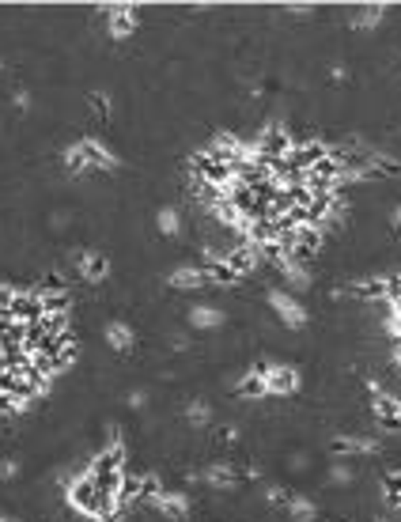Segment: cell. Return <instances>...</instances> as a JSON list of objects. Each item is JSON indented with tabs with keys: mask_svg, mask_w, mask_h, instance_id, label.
Masks as SVG:
<instances>
[{
	"mask_svg": "<svg viewBox=\"0 0 401 522\" xmlns=\"http://www.w3.org/2000/svg\"><path fill=\"white\" fill-rule=\"evenodd\" d=\"M261 379H265V394H269V397H276V394L288 397V394L299 390V371L288 367V363H265Z\"/></svg>",
	"mask_w": 401,
	"mask_h": 522,
	"instance_id": "6da1fadb",
	"label": "cell"
},
{
	"mask_svg": "<svg viewBox=\"0 0 401 522\" xmlns=\"http://www.w3.org/2000/svg\"><path fill=\"white\" fill-rule=\"evenodd\" d=\"M269 307L276 310V318H281L288 330H303V325H307V318H311V314L303 310L299 299H291L288 291H276V288L269 291Z\"/></svg>",
	"mask_w": 401,
	"mask_h": 522,
	"instance_id": "7a4b0ae2",
	"label": "cell"
},
{
	"mask_svg": "<svg viewBox=\"0 0 401 522\" xmlns=\"http://www.w3.org/2000/svg\"><path fill=\"white\" fill-rule=\"evenodd\" d=\"M152 507H155V511H163L171 522H178V518H186L189 500H186V496H178V492H152Z\"/></svg>",
	"mask_w": 401,
	"mask_h": 522,
	"instance_id": "3957f363",
	"label": "cell"
},
{
	"mask_svg": "<svg viewBox=\"0 0 401 522\" xmlns=\"http://www.w3.org/2000/svg\"><path fill=\"white\" fill-rule=\"evenodd\" d=\"M212 281V273L209 269H204V265H193V269H189V265H182V269H175L171 273V288H182V291H193V288H204V284H209Z\"/></svg>",
	"mask_w": 401,
	"mask_h": 522,
	"instance_id": "277c9868",
	"label": "cell"
},
{
	"mask_svg": "<svg viewBox=\"0 0 401 522\" xmlns=\"http://www.w3.org/2000/svg\"><path fill=\"white\" fill-rule=\"evenodd\" d=\"M106 23H110L114 38H129L132 27H137V11H132V8H110V11H106Z\"/></svg>",
	"mask_w": 401,
	"mask_h": 522,
	"instance_id": "5b68a950",
	"label": "cell"
},
{
	"mask_svg": "<svg viewBox=\"0 0 401 522\" xmlns=\"http://www.w3.org/2000/svg\"><path fill=\"white\" fill-rule=\"evenodd\" d=\"M103 337H106V345H110L114 352H129V348H132V341H137V337H132V330H129L125 322H106Z\"/></svg>",
	"mask_w": 401,
	"mask_h": 522,
	"instance_id": "8992f818",
	"label": "cell"
},
{
	"mask_svg": "<svg viewBox=\"0 0 401 522\" xmlns=\"http://www.w3.org/2000/svg\"><path fill=\"white\" fill-rule=\"evenodd\" d=\"M220 322H224V310L209 307V303H201V307L189 310V325H193V330H216Z\"/></svg>",
	"mask_w": 401,
	"mask_h": 522,
	"instance_id": "52a82bcc",
	"label": "cell"
},
{
	"mask_svg": "<svg viewBox=\"0 0 401 522\" xmlns=\"http://www.w3.org/2000/svg\"><path fill=\"white\" fill-rule=\"evenodd\" d=\"M80 273L88 276V281H103V276L110 273V261H106L103 254H80Z\"/></svg>",
	"mask_w": 401,
	"mask_h": 522,
	"instance_id": "ba28073f",
	"label": "cell"
},
{
	"mask_svg": "<svg viewBox=\"0 0 401 522\" xmlns=\"http://www.w3.org/2000/svg\"><path fill=\"white\" fill-rule=\"evenodd\" d=\"M155 227H160V235L175 239V235L182 231V216H178V209H160V216H155Z\"/></svg>",
	"mask_w": 401,
	"mask_h": 522,
	"instance_id": "9c48e42d",
	"label": "cell"
},
{
	"mask_svg": "<svg viewBox=\"0 0 401 522\" xmlns=\"http://www.w3.org/2000/svg\"><path fill=\"white\" fill-rule=\"evenodd\" d=\"M288 515L296 518V522H311L314 518V503L311 500H303V496H288Z\"/></svg>",
	"mask_w": 401,
	"mask_h": 522,
	"instance_id": "30bf717a",
	"label": "cell"
},
{
	"mask_svg": "<svg viewBox=\"0 0 401 522\" xmlns=\"http://www.w3.org/2000/svg\"><path fill=\"white\" fill-rule=\"evenodd\" d=\"M379 19H382V8L371 4V8H360L356 16H352V27H375Z\"/></svg>",
	"mask_w": 401,
	"mask_h": 522,
	"instance_id": "8fae6325",
	"label": "cell"
},
{
	"mask_svg": "<svg viewBox=\"0 0 401 522\" xmlns=\"http://www.w3.org/2000/svg\"><path fill=\"white\" fill-rule=\"evenodd\" d=\"M186 417H189V424H197V428H204V424L212 420V409L204 405V402H189V409H186Z\"/></svg>",
	"mask_w": 401,
	"mask_h": 522,
	"instance_id": "7c38bea8",
	"label": "cell"
},
{
	"mask_svg": "<svg viewBox=\"0 0 401 522\" xmlns=\"http://www.w3.org/2000/svg\"><path fill=\"white\" fill-rule=\"evenodd\" d=\"M330 481H333V484H352V469H348L345 462H337V466L330 469Z\"/></svg>",
	"mask_w": 401,
	"mask_h": 522,
	"instance_id": "4fadbf2b",
	"label": "cell"
},
{
	"mask_svg": "<svg viewBox=\"0 0 401 522\" xmlns=\"http://www.w3.org/2000/svg\"><path fill=\"white\" fill-rule=\"evenodd\" d=\"M19 473V462L16 458H0V481H11Z\"/></svg>",
	"mask_w": 401,
	"mask_h": 522,
	"instance_id": "5bb4252c",
	"label": "cell"
},
{
	"mask_svg": "<svg viewBox=\"0 0 401 522\" xmlns=\"http://www.w3.org/2000/svg\"><path fill=\"white\" fill-rule=\"evenodd\" d=\"M144 397H148L144 390H132V394H129V405H132V409H140V405H144Z\"/></svg>",
	"mask_w": 401,
	"mask_h": 522,
	"instance_id": "9a60e30c",
	"label": "cell"
},
{
	"mask_svg": "<svg viewBox=\"0 0 401 522\" xmlns=\"http://www.w3.org/2000/svg\"><path fill=\"white\" fill-rule=\"evenodd\" d=\"M394 227H397V231H401V209H394Z\"/></svg>",
	"mask_w": 401,
	"mask_h": 522,
	"instance_id": "2e32d148",
	"label": "cell"
},
{
	"mask_svg": "<svg viewBox=\"0 0 401 522\" xmlns=\"http://www.w3.org/2000/svg\"><path fill=\"white\" fill-rule=\"evenodd\" d=\"M0 522H16V518H8V515H0Z\"/></svg>",
	"mask_w": 401,
	"mask_h": 522,
	"instance_id": "e0dca14e",
	"label": "cell"
}]
</instances>
